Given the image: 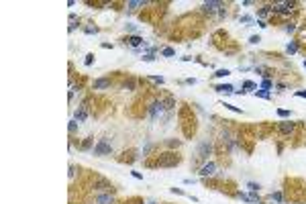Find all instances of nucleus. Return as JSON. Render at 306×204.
I'll return each mask as SVG.
<instances>
[{
  "label": "nucleus",
  "instance_id": "1",
  "mask_svg": "<svg viewBox=\"0 0 306 204\" xmlns=\"http://www.w3.org/2000/svg\"><path fill=\"white\" fill-rule=\"evenodd\" d=\"M178 163H180V157H178L176 153H161V155L157 157V161H153L151 165H153V167H174Z\"/></svg>",
  "mask_w": 306,
  "mask_h": 204
},
{
  "label": "nucleus",
  "instance_id": "2",
  "mask_svg": "<svg viewBox=\"0 0 306 204\" xmlns=\"http://www.w3.org/2000/svg\"><path fill=\"white\" fill-rule=\"evenodd\" d=\"M112 153V145H110L108 139H100V141L96 143V147H94V155L102 157V155H110Z\"/></svg>",
  "mask_w": 306,
  "mask_h": 204
},
{
  "label": "nucleus",
  "instance_id": "3",
  "mask_svg": "<svg viewBox=\"0 0 306 204\" xmlns=\"http://www.w3.org/2000/svg\"><path fill=\"white\" fill-rule=\"evenodd\" d=\"M294 10V2H276L272 6V12L278 14H290Z\"/></svg>",
  "mask_w": 306,
  "mask_h": 204
},
{
  "label": "nucleus",
  "instance_id": "4",
  "mask_svg": "<svg viewBox=\"0 0 306 204\" xmlns=\"http://www.w3.org/2000/svg\"><path fill=\"white\" fill-rule=\"evenodd\" d=\"M214 171H216V163H214V161H208V163H204L202 167H200V176H202V178H208V176H214Z\"/></svg>",
  "mask_w": 306,
  "mask_h": 204
},
{
  "label": "nucleus",
  "instance_id": "5",
  "mask_svg": "<svg viewBox=\"0 0 306 204\" xmlns=\"http://www.w3.org/2000/svg\"><path fill=\"white\" fill-rule=\"evenodd\" d=\"M86 118H88V106H86V104H82L80 108L76 110V114H74V121H76V122H84Z\"/></svg>",
  "mask_w": 306,
  "mask_h": 204
},
{
  "label": "nucleus",
  "instance_id": "6",
  "mask_svg": "<svg viewBox=\"0 0 306 204\" xmlns=\"http://www.w3.org/2000/svg\"><path fill=\"white\" fill-rule=\"evenodd\" d=\"M294 129H296V122H292V121L280 122V133H284V135H292Z\"/></svg>",
  "mask_w": 306,
  "mask_h": 204
},
{
  "label": "nucleus",
  "instance_id": "7",
  "mask_svg": "<svg viewBox=\"0 0 306 204\" xmlns=\"http://www.w3.org/2000/svg\"><path fill=\"white\" fill-rule=\"evenodd\" d=\"M163 110V102L161 100H155V102H151V106H149V114L151 118H157V114Z\"/></svg>",
  "mask_w": 306,
  "mask_h": 204
},
{
  "label": "nucleus",
  "instance_id": "8",
  "mask_svg": "<svg viewBox=\"0 0 306 204\" xmlns=\"http://www.w3.org/2000/svg\"><path fill=\"white\" fill-rule=\"evenodd\" d=\"M96 204H114V198L110 194H98L96 196Z\"/></svg>",
  "mask_w": 306,
  "mask_h": 204
},
{
  "label": "nucleus",
  "instance_id": "9",
  "mask_svg": "<svg viewBox=\"0 0 306 204\" xmlns=\"http://www.w3.org/2000/svg\"><path fill=\"white\" fill-rule=\"evenodd\" d=\"M220 6H223L220 2H204V4H202V10H204V12H214V10H216V8H220Z\"/></svg>",
  "mask_w": 306,
  "mask_h": 204
},
{
  "label": "nucleus",
  "instance_id": "10",
  "mask_svg": "<svg viewBox=\"0 0 306 204\" xmlns=\"http://www.w3.org/2000/svg\"><path fill=\"white\" fill-rule=\"evenodd\" d=\"M108 86H110L108 78H100V80L94 82V90H102V88H108Z\"/></svg>",
  "mask_w": 306,
  "mask_h": 204
},
{
  "label": "nucleus",
  "instance_id": "11",
  "mask_svg": "<svg viewBox=\"0 0 306 204\" xmlns=\"http://www.w3.org/2000/svg\"><path fill=\"white\" fill-rule=\"evenodd\" d=\"M216 92H224V94H233V92H235V88H233L231 84H220V86H216Z\"/></svg>",
  "mask_w": 306,
  "mask_h": 204
},
{
  "label": "nucleus",
  "instance_id": "12",
  "mask_svg": "<svg viewBox=\"0 0 306 204\" xmlns=\"http://www.w3.org/2000/svg\"><path fill=\"white\" fill-rule=\"evenodd\" d=\"M98 190H112V186H110L106 180H96V184H94Z\"/></svg>",
  "mask_w": 306,
  "mask_h": 204
},
{
  "label": "nucleus",
  "instance_id": "13",
  "mask_svg": "<svg viewBox=\"0 0 306 204\" xmlns=\"http://www.w3.org/2000/svg\"><path fill=\"white\" fill-rule=\"evenodd\" d=\"M127 41H129V45H131V47H139V45L143 43V39L139 37V35H133V37H131V39H127Z\"/></svg>",
  "mask_w": 306,
  "mask_h": 204
},
{
  "label": "nucleus",
  "instance_id": "14",
  "mask_svg": "<svg viewBox=\"0 0 306 204\" xmlns=\"http://www.w3.org/2000/svg\"><path fill=\"white\" fill-rule=\"evenodd\" d=\"M143 4H147V2H139V0H133V2H127V8H129V10H137V8L143 6Z\"/></svg>",
  "mask_w": 306,
  "mask_h": 204
},
{
  "label": "nucleus",
  "instance_id": "15",
  "mask_svg": "<svg viewBox=\"0 0 306 204\" xmlns=\"http://www.w3.org/2000/svg\"><path fill=\"white\" fill-rule=\"evenodd\" d=\"M210 149H212L210 143H202V145H200V151H202V155H200V157H206V153H210Z\"/></svg>",
  "mask_w": 306,
  "mask_h": 204
},
{
  "label": "nucleus",
  "instance_id": "16",
  "mask_svg": "<svg viewBox=\"0 0 306 204\" xmlns=\"http://www.w3.org/2000/svg\"><path fill=\"white\" fill-rule=\"evenodd\" d=\"M163 102V108H174L176 106V100L174 98H165V100H161Z\"/></svg>",
  "mask_w": 306,
  "mask_h": 204
},
{
  "label": "nucleus",
  "instance_id": "17",
  "mask_svg": "<svg viewBox=\"0 0 306 204\" xmlns=\"http://www.w3.org/2000/svg\"><path fill=\"white\" fill-rule=\"evenodd\" d=\"M137 88V80H127L125 82V90H135Z\"/></svg>",
  "mask_w": 306,
  "mask_h": 204
},
{
  "label": "nucleus",
  "instance_id": "18",
  "mask_svg": "<svg viewBox=\"0 0 306 204\" xmlns=\"http://www.w3.org/2000/svg\"><path fill=\"white\" fill-rule=\"evenodd\" d=\"M255 96L265 98V100H269V98H272V96H269V92H265V90H255Z\"/></svg>",
  "mask_w": 306,
  "mask_h": 204
},
{
  "label": "nucleus",
  "instance_id": "19",
  "mask_svg": "<svg viewBox=\"0 0 306 204\" xmlns=\"http://www.w3.org/2000/svg\"><path fill=\"white\" fill-rule=\"evenodd\" d=\"M286 51H288V53H296V51H298V45H296V43L292 41V43H288V47H286Z\"/></svg>",
  "mask_w": 306,
  "mask_h": 204
},
{
  "label": "nucleus",
  "instance_id": "20",
  "mask_svg": "<svg viewBox=\"0 0 306 204\" xmlns=\"http://www.w3.org/2000/svg\"><path fill=\"white\" fill-rule=\"evenodd\" d=\"M174 53H176V51H174L171 47H165V49L161 51V55H163V57H174Z\"/></svg>",
  "mask_w": 306,
  "mask_h": 204
},
{
  "label": "nucleus",
  "instance_id": "21",
  "mask_svg": "<svg viewBox=\"0 0 306 204\" xmlns=\"http://www.w3.org/2000/svg\"><path fill=\"white\" fill-rule=\"evenodd\" d=\"M272 200H276V202H282L284 200V196H282V192H272Z\"/></svg>",
  "mask_w": 306,
  "mask_h": 204
},
{
  "label": "nucleus",
  "instance_id": "22",
  "mask_svg": "<svg viewBox=\"0 0 306 204\" xmlns=\"http://www.w3.org/2000/svg\"><path fill=\"white\" fill-rule=\"evenodd\" d=\"M269 88H272V82H269V80H263V82H261V90H265V92H267Z\"/></svg>",
  "mask_w": 306,
  "mask_h": 204
},
{
  "label": "nucleus",
  "instance_id": "23",
  "mask_svg": "<svg viewBox=\"0 0 306 204\" xmlns=\"http://www.w3.org/2000/svg\"><path fill=\"white\" fill-rule=\"evenodd\" d=\"M229 74H231L229 69H218V72H216L214 76H216V78H224V76H229Z\"/></svg>",
  "mask_w": 306,
  "mask_h": 204
},
{
  "label": "nucleus",
  "instance_id": "24",
  "mask_svg": "<svg viewBox=\"0 0 306 204\" xmlns=\"http://www.w3.org/2000/svg\"><path fill=\"white\" fill-rule=\"evenodd\" d=\"M278 116L286 118V116H290V110H286V108H280V110H278Z\"/></svg>",
  "mask_w": 306,
  "mask_h": 204
},
{
  "label": "nucleus",
  "instance_id": "25",
  "mask_svg": "<svg viewBox=\"0 0 306 204\" xmlns=\"http://www.w3.org/2000/svg\"><path fill=\"white\" fill-rule=\"evenodd\" d=\"M267 12H272V6H263L261 10H259V16H265Z\"/></svg>",
  "mask_w": 306,
  "mask_h": 204
},
{
  "label": "nucleus",
  "instance_id": "26",
  "mask_svg": "<svg viewBox=\"0 0 306 204\" xmlns=\"http://www.w3.org/2000/svg\"><path fill=\"white\" fill-rule=\"evenodd\" d=\"M247 188H249L251 192H257V190H259V184H253V182H249V184H247Z\"/></svg>",
  "mask_w": 306,
  "mask_h": 204
},
{
  "label": "nucleus",
  "instance_id": "27",
  "mask_svg": "<svg viewBox=\"0 0 306 204\" xmlns=\"http://www.w3.org/2000/svg\"><path fill=\"white\" fill-rule=\"evenodd\" d=\"M143 61H155V55L153 53H145L143 55Z\"/></svg>",
  "mask_w": 306,
  "mask_h": 204
},
{
  "label": "nucleus",
  "instance_id": "28",
  "mask_svg": "<svg viewBox=\"0 0 306 204\" xmlns=\"http://www.w3.org/2000/svg\"><path fill=\"white\" fill-rule=\"evenodd\" d=\"M243 88H249V90H251V88H257V86H255L253 82H249V80H247V82H243Z\"/></svg>",
  "mask_w": 306,
  "mask_h": 204
},
{
  "label": "nucleus",
  "instance_id": "29",
  "mask_svg": "<svg viewBox=\"0 0 306 204\" xmlns=\"http://www.w3.org/2000/svg\"><path fill=\"white\" fill-rule=\"evenodd\" d=\"M76 129H78V122L72 121V122H69V133H76Z\"/></svg>",
  "mask_w": 306,
  "mask_h": 204
},
{
  "label": "nucleus",
  "instance_id": "30",
  "mask_svg": "<svg viewBox=\"0 0 306 204\" xmlns=\"http://www.w3.org/2000/svg\"><path fill=\"white\" fill-rule=\"evenodd\" d=\"M92 61H94V55L88 53V55H86V65H92Z\"/></svg>",
  "mask_w": 306,
  "mask_h": 204
},
{
  "label": "nucleus",
  "instance_id": "31",
  "mask_svg": "<svg viewBox=\"0 0 306 204\" xmlns=\"http://www.w3.org/2000/svg\"><path fill=\"white\" fill-rule=\"evenodd\" d=\"M259 41H261V37H259V35H253L251 39H249V43H253V45H255V43H259Z\"/></svg>",
  "mask_w": 306,
  "mask_h": 204
},
{
  "label": "nucleus",
  "instance_id": "32",
  "mask_svg": "<svg viewBox=\"0 0 306 204\" xmlns=\"http://www.w3.org/2000/svg\"><path fill=\"white\" fill-rule=\"evenodd\" d=\"M151 82H155V84H163V78H161V76H153Z\"/></svg>",
  "mask_w": 306,
  "mask_h": 204
},
{
  "label": "nucleus",
  "instance_id": "33",
  "mask_svg": "<svg viewBox=\"0 0 306 204\" xmlns=\"http://www.w3.org/2000/svg\"><path fill=\"white\" fill-rule=\"evenodd\" d=\"M84 31H86L88 35H92V33H98V29H96V27H86Z\"/></svg>",
  "mask_w": 306,
  "mask_h": 204
},
{
  "label": "nucleus",
  "instance_id": "34",
  "mask_svg": "<svg viewBox=\"0 0 306 204\" xmlns=\"http://www.w3.org/2000/svg\"><path fill=\"white\" fill-rule=\"evenodd\" d=\"M286 31H288V33H294L296 27H294V25H286Z\"/></svg>",
  "mask_w": 306,
  "mask_h": 204
},
{
  "label": "nucleus",
  "instance_id": "35",
  "mask_svg": "<svg viewBox=\"0 0 306 204\" xmlns=\"http://www.w3.org/2000/svg\"><path fill=\"white\" fill-rule=\"evenodd\" d=\"M251 16H247V14H245V16H241V23H251Z\"/></svg>",
  "mask_w": 306,
  "mask_h": 204
},
{
  "label": "nucleus",
  "instance_id": "36",
  "mask_svg": "<svg viewBox=\"0 0 306 204\" xmlns=\"http://www.w3.org/2000/svg\"><path fill=\"white\" fill-rule=\"evenodd\" d=\"M224 106H227V108H229V110H235V112H241V110H239L237 106H233V104H224Z\"/></svg>",
  "mask_w": 306,
  "mask_h": 204
},
{
  "label": "nucleus",
  "instance_id": "37",
  "mask_svg": "<svg viewBox=\"0 0 306 204\" xmlns=\"http://www.w3.org/2000/svg\"><path fill=\"white\" fill-rule=\"evenodd\" d=\"M125 29H127V31H131V33H135V31H137V27H135V25H127Z\"/></svg>",
  "mask_w": 306,
  "mask_h": 204
},
{
  "label": "nucleus",
  "instance_id": "38",
  "mask_svg": "<svg viewBox=\"0 0 306 204\" xmlns=\"http://www.w3.org/2000/svg\"><path fill=\"white\" fill-rule=\"evenodd\" d=\"M296 96H300V98H306V90H298V92H296Z\"/></svg>",
  "mask_w": 306,
  "mask_h": 204
},
{
  "label": "nucleus",
  "instance_id": "39",
  "mask_svg": "<svg viewBox=\"0 0 306 204\" xmlns=\"http://www.w3.org/2000/svg\"><path fill=\"white\" fill-rule=\"evenodd\" d=\"M90 145H92V139H88V141H86V143H84V145H82V149H88V147H90Z\"/></svg>",
  "mask_w": 306,
  "mask_h": 204
},
{
  "label": "nucleus",
  "instance_id": "40",
  "mask_svg": "<svg viewBox=\"0 0 306 204\" xmlns=\"http://www.w3.org/2000/svg\"><path fill=\"white\" fill-rule=\"evenodd\" d=\"M133 176H135L137 180H143V174H139V171H133Z\"/></svg>",
  "mask_w": 306,
  "mask_h": 204
},
{
  "label": "nucleus",
  "instance_id": "41",
  "mask_svg": "<svg viewBox=\"0 0 306 204\" xmlns=\"http://www.w3.org/2000/svg\"><path fill=\"white\" fill-rule=\"evenodd\" d=\"M147 204H155V202H147Z\"/></svg>",
  "mask_w": 306,
  "mask_h": 204
},
{
  "label": "nucleus",
  "instance_id": "42",
  "mask_svg": "<svg viewBox=\"0 0 306 204\" xmlns=\"http://www.w3.org/2000/svg\"><path fill=\"white\" fill-rule=\"evenodd\" d=\"M304 68H306V59H304Z\"/></svg>",
  "mask_w": 306,
  "mask_h": 204
}]
</instances>
